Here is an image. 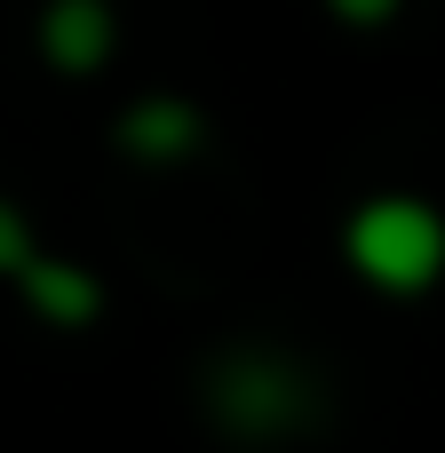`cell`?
Listing matches in <instances>:
<instances>
[{
  "mask_svg": "<svg viewBox=\"0 0 445 453\" xmlns=\"http://www.w3.org/2000/svg\"><path fill=\"white\" fill-rule=\"evenodd\" d=\"M342 255H350V271L374 279L382 295H422L445 271V215L430 199H406V191L366 199V207L350 215V231H342Z\"/></svg>",
  "mask_w": 445,
  "mask_h": 453,
  "instance_id": "cell-1",
  "label": "cell"
},
{
  "mask_svg": "<svg viewBox=\"0 0 445 453\" xmlns=\"http://www.w3.org/2000/svg\"><path fill=\"white\" fill-rule=\"evenodd\" d=\"M111 8L104 0H48V16H40V48H48V64L56 72H96L104 56H111Z\"/></svg>",
  "mask_w": 445,
  "mask_h": 453,
  "instance_id": "cell-2",
  "label": "cell"
},
{
  "mask_svg": "<svg viewBox=\"0 0 445 453\" xmlns=\"http://www.w3.org/2000/svg\"><path fill=\"white\" fill-rule=\"evenodd\" d=\"M24 303L48 319V326H96V311H104V287L80 271V263H56V255H32L24 271Z\"/></svg>",
  "mask_w": 445,
  "mask_h": 453,
  "instance_id": "cell-3",
  "label": "cell"
},
{
  "mask_svg": "<svg viewBox=\"0 0 445 453\" xmlns=\"http://www.w3.org/2000/svg\"><path fill=\"white\" fill-rule=\"evenodd\" d=\"M119 143H127L135 159H183V151L199 143V111H191L183 96H143V104L119 119Z\"/></svg>",
  "mask_w": 445,
  "mask_h": 453,
  "instance_id": "cell-4",
  "label": "cell"
},
{
  "mask_svg": "<svg viewBox=\"0 0 445 453\" xmlns=\"http://www.w3.org/2000/svg\"><path fill=\"white\" fill-rule=\"evenodd\" d=\"M223 406H231V422H255V430H271V422L295 406V374H279V366L223 374Z\"/></svg>",
  "mask_w": 445,
  "mask_h": 453,
  "instance_id": "cell-5",
  "label": "cell"
},
{
  "mask_svg": "<svg viewBox=\"0 0 445 453\" xmlns=\"http://www.w3.org/2000/svg\"><path fill=\"white\" fill-rule=\"evenodd\" d=\"M32 263V231H24V215L0 199V271H24Z\"/></svg>",
  "mask_w": 445,
  "mask_h": 453,
  "instance_id": "cell-6",
  "label": "cell"
},
{
  "mask_svg": "<svg viewBox=\"0 0 445 453\" xmlns=\"http://www.w3.org/2000/svg\"><path fill=\"white\" fill-rule=\"evenodd\" d=\"M342 24H382V16H398V0H326Z\"/></svg>",
  "mask_w": 445,
  "mask_h": 453,
  "instance_id": "cell-7",
  "label": "cell"
}]
</instances>
